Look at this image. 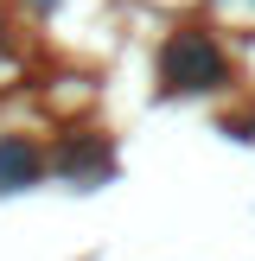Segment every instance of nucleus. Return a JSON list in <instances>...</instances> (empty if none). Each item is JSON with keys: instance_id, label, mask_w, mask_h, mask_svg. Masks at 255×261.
<instances>
[{"instance_id": "1", "label": "nucleus", "mask_w": 255, "mask_h": 261, "mask_svg": "<svg viewBox=\"0 0 255 261\" xmlns=\"http://www.w3.org/2000/svg\"><path fill=\"white\" fill-rule=\"evenodd\" d=\"M166 83L172 89H217L223 83V51L211 32H178L166 45Z\"/></svg>"}, {"instance_id": "2", "label": "nucleus", "mask_w": 255, "mask_h": 261, "mask_svg": "<svg viewBox=\"0 0 255 261\" xmlns=\"http://www.w3.org/2000/svg\"><path fill=\"white\" fill-rule=\"evenodd\" d=\"M38 172H45V160H38V147H32L26 134H7V140H0V191L32 185Z\"/></svg>"}, {"instance_id": "3", "label": "nucleus", "mask_w": 255, "mask_h": 261, "mask_svg": "<svg viewBox=\"0 0 255 261\" xmlns=\"http://www.w3.org/2000/svg\"><path fill=\"white\" fill-rule=\"evenodd\" d=\"M64 178H76V185H89V178H109V166H115V153H109V140H83V147H64Z\"/></svg>"}, {"instance_id": "4", "label": "nucleus", "mask_w": 255, "mask_h": 261, "mask_svg": "<svg viewBox=\"0 0 255 261\" xmlns=\"http://www.w3.org/2000/svg\"><path fill=\"white\" fill-rule=\"evenodd\" d=\"M38 7H51V0H38Z\"/></svg>"}]
</instances>
